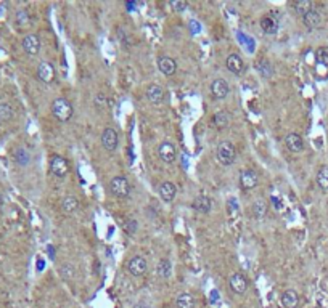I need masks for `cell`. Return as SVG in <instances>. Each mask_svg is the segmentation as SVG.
<instances>
[{"label":"cell","instance_id":"2e32d148","mask_svg":"<svg viewBox=\"0 0 328 308\" xmlns=\"http://www.w3.org/2000/svg\"><path fill=\"white\" fill-rule=\"evenodd\" d=\"M164 88L158 85V83H151L150 87L146 88V100L151 103V105H161L164 101Z\"/></svg>","mask_w":328,"mask_h":308},{"label":"cell","instance_id":"8fae6325","mask_svg":"<svg viewBox=\"0 0 328 308\" xmlns=\"http://www.w3.org/2000/svg\"><path fill=\"white\" fill-rule=\"evenodd\" d=\"M211 95L214 96L216 100H224L227 98L230 93V85L227 83V80L224 79H214L211 82Z\"/></svg>","mask_w":328,"mask_h":308},{"label":"cell","instance_id":"74e56055","mask_svg":"<svg viewBox=\"0 0 328 308\" xmlns=\"http://www.w3.org/2000/svg\"><path fill=\"white\" fill-rule=\"evenodd\" d=\"M2 205H3V199H2V196H0V209H2Z\"/></svg>","mask_w":328,"mask_h":308},{"label":"cell","instance_id":"8d00e7d4","mask_svg":"<svg viewBox=\"0 0 328 308\" xmlns=\"http://www.w3.org/2000/svg\"><path fill=\"white\" fill-rule=\"evenodd\" d=\"M95 105L100 106V108H105V106L108 105V98H106V95L103 93V92L96 93V96H95Z\"/></svg>","mask_w":328,"mask_h":308},{"label":"cell","instance_id":"7402d4cb","mask_svg":"<svg viewBox=\"0 0 328 308\" xmlns=\"http://www.w3.org/2000/svg\"><path fill=\"white\" fill-rule=\"evenodd\" d=\"M79 207H81L79 199L74 197V196H66V197L63 199V202H61V210H63L66 215L76 214V212L79 210Z\"/></svg>","mask_w":328,"mask_h":308},{"label":"cell","instance_id":"d590c367","mask_svg":"<svg viewBox=\"0 0 328 308\" xmlns=\"http://www.w3.org/2000/svg\"><path fill=\"white\" fill-rule=\"evenodd\" d=\"M171 6H172V10L174 11H185L187 10V6H188V3L185 2V0H171Z\"/></svg>","mask_w":328,"mask_h":308},{"label":"cell","instance_id":"5b68a950","mask_svg":"<svg viewBox=\"0 0 328 308\" xmlns=\"http://www.w3.org/2000/svg\"><path fill=\"white\" fill-rule=\"evenodd\" d=\"M148 270V263L141 255H134L131 260L127 262V271L129 274L135 276V278H140L143 276Z\"/></svg>","mask_w":328,"mask_h":308},{"label":"cell","instance_id":"ac0fdd59","mask_svg":"<svg viewBox=\"0 0 328 308\" xmlns=\"http://www.w3.org/2000/svg\"><path fill=\"white\" fill-rule=\"evenodd\" d=\"M191 209L196 210V212H199V214H209L211 209H212L211 197L204 196V194L196 196L195 199H193V202H191Z\"/></svg>","mask_w":328,"mask_h":308},{"label":"cell","instance_id":"7a4b0ae2","mask_svg":"<svg viewBox=\"0 0 328 308\" xmlns=\"http://www.w3.org/2000/svg\"><path fill=\"white\" fill-rule=\"evenodd\" d=\"M216 159H217V162L224 167L232 165L236 159L235 145L232 143V141H221L217 146V151H216Z\"/></svg>","mask_w":328,"mask_h":308},{"label":"cell","instance_id":"d6a6232c","mask_svg":"<svg viewBox=\"0 0 328 308\" xmlns=\"http://www.w3.org/2000/svg\"><path fill=\"white\" fill-rule=\"evenodd\" d=\"M60 274L63 279L66 281H71L76 276V268L74 265H71V263H63V265L60 267Z\"/></svg>","mask_w":328,"mask_h":308},{"label":"cell","instance_id":"603a6c76","mask_svg":"<svg viewBox=\"0 0 328 308\" xmlns=\"http://www.w3.org/2000/svg\"><path fill=\"white\" fill-rule=\"evenodd\" d=\"M256 69L259 71V74L264 77V79H270L274 76V66L267 58H259L256 61Z\"/></svg>","mask_w":328,"mask_h":308},{"label":"cell","instance_id":"52a82bcc","mask_svg":"<svg viewBox=\"0 0 328 308\" xmlns=\"http://www.w3.org/2000/svg\"><path fill=\"white\" fill-rule=\"evenodd\" d=\"M55 68L50 61H41L37 66V79L44 83H51L55 80Z\"/></svg>","mask_w":328,"mask_h":308},{"label":"cell","instance_id":"e575fe53","mask_svg":"<svg viewBox=\"0 0 328 308\" xmlns=\"http://www.w3.org/2000/svg\"><path fill=\"white\" fill-rule=\"evenodd\" d=\"M137 228H139V223H137V220H134V218H131V220H127L124 223V231L131 236L137 233Z\"/></svg>","mask_w":328,"mask_h":308},{"label":"cell","instance_id":"9c48e42d","mask_svg":"<svg viewBox=\"0 0 328 308\" xmlns=\"http://www.w3.org/2000/svg\"><path fill=\"white\" fill-rule=\"evenodd\" d=\"M229 284H230V289H232V291H234L235 294L241 295V294H244V292L248 291L249 281H248V278H246V276H244L243 273H234V274L230 276Z\"/></svg>","mask_w":328,"mask_h":308},{"label":"cell","instance_id":"ba28073f","mask_svg":"<svg viewBox=\"0 0 328 308\" xmlns=\"http://www.w3.org/2000/svg\"><path fill=\"white\" fill-rule=\"evenodd\" d=\"M158 156L166 164H172L177 159V150L171 141H163L158 146Z\"/></svg>","mask_w":328,"mask_h":308},{"label":"cell","instance_id":"1f68e13d","mask_svg":"<svg viewBox=\"0 0 328 308\" xmlns=\"http://www.w3.org/2000/svg\"><path fill=\"white\" fill-rule=\"evenodd\" d=\"M15 21L19 28H28L31 24V15L26 10H18L16 11V16H15Z\"/></svg>","mask_w":328,"mask_h":308},{"label":"cell","instance_id":"44dd1931","mask_svg":"<svg viewBox=\"0 0 328 308\" xmlns=\"http://www.w3.org/2000/svg\"><path fill=\"white\" fill-rule=\"evenodd\" d=\"M302 23H304V26L307 29H317L319 26L322 24V15L319 10H312L309 11L306 16H302Z\"/></svg>","mask_w":328,"mask_h":308},{"label":"cell","instance_id":"d6986e66","mask_svg":"<svg viewBox=\"0 0 328 308\" xmlns=\"http://www.w3.org/2000/svg\"><path fill=\"white\" fill-rule=\"evenodd\" d=\"M158 69L164 76H172L177 71V63L171 56H159L158 58Z\"/></svg>","mask_w":328,"mask_h":308},{"label":"cell","instance_id":"e0dca14e","mask_svg":"<svg viewBox=\"0 0 328 308\" xmlns=\"http://www.w3.org/2000/svg\"><path fill=\"white\" fill-rule=\"evenodd\" d=\"M280 304L283 308H298L299 307V294L296 292L294 289H286V291L281 294Z\"/></svg>","mask_w":328,"mask_h":308},{"label":"cell","instance_id":"3957f363","mask_svg":"<svg viewBox=\"0 0 328 308\" xmlns=\"http://www.w3.org/2000/svg\"><path fill=\"white\" fill-rule=\"evenodd\" d=\"M109 191H111L113 196L124 199L131 194V182L122 175L113 177L111 182H109Z\"/></svg>","mask_w":328,"mask_h":308},{"label":"cell","instance_id":"9a60e30c","mask_svg":"<svg viewBox=\"0 0 328 308\" xmlns=\"http://www.w3.org/2000/svg\"><path fill=\"white\" fill-rule=\"evenodd\" d=\"M257 182H259V177L257 173L251 169H246L240 173V186L243 190H253L257 186Z\"/></svg>","mask_w":328,"mask_h":308},{"label":"cell","instance_id":"277c9868","mask_svg":"<svg viewBox=\"0 0 328 308\" xmlns=\"http://www.w3.org/2000/svg\"><path fill=\"white\" fill-rule=\"evenodd\" d=\"M48 167H50V172L53 173L55 177H58V178L66 177L68 173H69V169H71L68 159L63 157V156H58V154H53V156L50 157Z\"/></svg>","mask_w":328,"mask_h":308},{"label":"cell","instance_id":"4fadbf2b","mask_svg":"<svg viewBox=\"0 0 328 308\" xmlns=\"http://www.w3.org/2000/svg\"><path fill=\"white\" fill-rule=\"evenodd\" d=\"M158 194L164 202H172L177 196V186L171 182H163L158 186Z\"/></svg>","mask_w":328,"mask_h":308},{"label":"cell","instance_id":"4316f807","mask_svg":"<svg viewBox=\"0 0 328 308\" xmlns=\"http://www.w3.org/2000/svg\"><path fill=\"white\" fill-rule=\"evenodd\" d=\"M13 159H15V162L18 165L26 167L31 162V154H29L28 150H26V148H16L15 153H13Z\"/></svg>","mask_w":328,"mask_h":308},{"label":"cell","instance_id":"f546056e","mask_svg":"<svg viewBox=\"0 0 328 308\" xmlns=\"http://www.w3.org/2000/svg\"><path fill=\"white\" fill-rule=\"evenodd\" d=\"M13 116H15V109L10 103H0V120L8 122L13 119Z\"/></svg>","mask_w":328,"mask_h":308},{"label":"cell","instance_id":"4dcf8cb0","mask_svg":"<svg viewBox=\"0 0 328 308\" xmlns=\"http://www.w3.org/2000/svg\"><path fill=\"white\" fill-rule=\"evenodd\" d=\"M315 182H317L319 188H322L324 191L328 190V167H322V169L317 172V178H315Z\"/></svg>","mask_w":328,"mask_h":308},{"label":"cell","instance_id":"cb8c5ba5","mask_svg":"<svg viewBox=\"0 0 328 308\" xmlns=\"http://www.w3.org/2000/svg\"><path fill=\"white\" fill-rule=\"evenodd\" d=\"M156 273L161 279H169L171 274H172V263L169 259H161L158 262V267H156Z\"/></svg>","mask_w":328,"mask_h":308},{"label":"cell","instance_id":"484cf974","mask_svg":"<svg viewBox=\"0 0 328 308\" xmlns=\"http://www.w3.org/2000/svg\"><path fill=\"white\" fill-rule=\"evenodd\" d=\"M230 120H232V114L229 111H219L212 116V124H214V127H217V128L227 127L230 124Z\"/></svg>","mask_w":328,"mask_h":308},{"label":"cell","instance_id":"d4e9b609","mask_svg":"<svg viewBox=\"0 0 328 308\" xmlns=\"http://www.w3.org/2000/svg\"><path fill=\"white\" fill-rule=\"evenodd\" d=\"M176 305H177V308H195L196 300L190 292H182V294L177 295Z\"/></svg>","mask_w":328,"mask_h":308},{"label":"cell","instance_id":"836d02e7","mask_svg":"<svg viewBox=\"0 0 328 308\" xmlns=\"http://www.w3.org/2000/svg\"><path fill=\"white\" fill-rule=\"evenodd\" d=\"M315 60H317L319 64L328 68V47H320L315 51Z\"/></svg>","mask_w":328,"mask_h":308},{"label":"cell","instance_id":"30bf717a","mask_svg":"<svg viewBox=\"0 0 328 308\" xmlns=\"http://www.w3.org/2000/svg\"><path fill=\"white\" fill-rule=\"evenodd\" d=\"M23 50L28 53L29 56H36L41 51V38H39L37 34H28L23 38Z\"/></svg>","mask_w":328,"mask_h":308},{"label":"cell","instance_id":"ffe728a7","mask_svg":"<svg viewBox=\"0 0 328 308\" xmlns=\"http://www.w3.org/2000/svg\"><path fill=\"white\" fill-rule=\"evenodd\" d=\"M259 26H261L262 32H266V34H275V32L279 31V19H275L270 15H266L261 18Z\"/></svg>","mask_w":328,"mask_h":308},{"label":"cell","instance_id":"5bb4252c","mask_svg":"<svg viewBox=\"0 0 328 308\" xmlns=\"http://www.w3.org/2000/svg\"><path fill=\"white\" fill-rule=\"evenodd\" d=\"M225 68H227L232 74H235V76H240V74H243L244 73V63H243V60L238 55H235V53H232V55H229L227 58H225Z\"/></svg>","mask_w":328,"mask_h":308},{"label":"cell","instance_id":"8992f818","mask_svg":"<svg viewBox=\"0 0 328 308\" xmlns=\"http://www.w3.org/2000/svg\"><path fill=\"white\" fill-rule=\"evenodd\" d=\"M119 145V135L118 130H114L113 127H108L101 133V146L105 148L108 153L116 151V148Z\"/></svg>","mask_w":328,"mask_h":308},{"label":"cell","instance_id":"f1b7e54d","mask_svg":"<svg viewBox=\"0 0 328 308\" xmlns=\"http://www.w3.org/2000/svg\"><path fill=\"white\" fill-rule=\"evenodd\" d=\"M267 209H269V204H267L266 199H256V201L253 202V214H254L257 218L266 217Z\"/></svg>","mask_w":328,"mask_h":308},{"label":"cell","instance_id":"83f0119b","mask_svg":"<svg viewBox=\"0 0 328 308\" xmlns=\"http://www.w3.org/2000/svg\"><path fill=\"white\" fill-rule=\"evenodd\" d=\"M293 8L302 18V16H306L309 11H312L315 6H314V3L311 2V0H298V2H294Z\"/></svg>","mask_w":328,"mask_h":308},{"label":"cell","instance_id":"6da1fadb","mask_svg":"<svg viewBox=\"0 0 328 308\" xmlns=\"http://www.w3.org/2000/svg\"><path fill=\"white\" fill-rule=\"evenodd\" d=\"M51 114L55 116L56 120L68 122L71 117H73L74 108H73V105H71V103L66 98L60 96V98H55L53 101H51Z\"/></svg>","mask_w":328,"mask_h":308},{"label":"cell","instance_id":"7c38bea8","mask_svg":"<svg viewBox=\"0 0 328 308\" xmlns=\"http://www.w3.org/2000/svg\"><path fill=\"white\" fill-rule=\"evenodd\" d=\"M285 146L288 148V151H291L294 154L301 153V151H304V140H302L299 133L291 132L285 137Z\"/></svg>","mask_w":328,"mask_h":308}]
</instances>
